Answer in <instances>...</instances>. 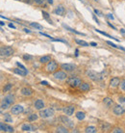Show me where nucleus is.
<instances>
[{
  "mask_svg": "<svg viewBox=\"0 0 125 133\" xmlns=\"http://www.w3.org/2000/svg\"><path fill=\"white\" fill-rule=\"evenodd\" d=\"M15 102V96L10 94L5 96V97L2 99L1 101V109H8L9 107H11V105Z\"/></svg>",
  "mask_w": 125,
  "mask_h": 133,
  "instance_id": "1",
  "label": "nucleus"
},
{
  "mask_svg": "<svg viewBox=\"0 0 125 133\" xmlns=\"http://www.w3.org/2000/svg\"><path fill=\"white\" fill-rule=\"evenodd\" d=\"M58 68H59L58 64L55 62V61L51 60L50 62H48L47 64H45L44 71H45L46 73H54L56 70H58Z\"/></svg>",
  "mask_w": 125,
  "mask_h": 133,
  "instance_id": "2",
  "label": "nucleus"
},
{
  "mask_svg": "<svg viewBox=\"0 0 125 133\" xmlns=\"http://www.w3.org/2000/svg\"><path fill=\"white\" fill-rule=\"evenodd\" d=\"M66 83L69 87L71 88H77L81 85L82 83V80L79 78V77H76V76H70L68 77L67 80H66Z\"/></svg>",
  "mask_w": 125,
  "mask_h": 133,
  "instance_id": "3",
  "label": "nucleus"
},
{
  "mask_svg": "<svg viewBox=\"0 0 125 133\" xmlns=\"http://www.w3.org/2000/svg\"><path fill=\"white\" fill-rule=\"evenodd\" d=\"M86 74H87V76L89 78H91L93 81H100V80H102L104 78L102 73H97V72H95L93 70H87Z\"/></svg>",
  "mask_w": 125,
  "mask_h": 133,
  "instance_id": "4",
  "label": "nucleus"
},
{
  "mask_svg": "<svg viewBox=\"0 0 125 133\" xmlns=\"http://www.w3.org/2000/svg\"><path fill=\"white\" fill-rule=\"evenodd\" d=\"M119 83H120V78L113 77L110 80V83H109V91H111L112 93H115V91L119 86Z\"/></svg>",
  "mask_w": 125,
  "mask_h": 133,
  "instance_id": "5",
  "label": "nucleus"
},
{
  "mask_svg": "<svg viewBox=\"0 0 125 133\" xmlns=\"http://www.w3.org/2000/svg\"><path fill=\"white\" fill-rule=\"evenodd\" d=\"M55 114L54 110L52 108H43V109H41L40 112H39V117L41 118V119H48V118H51L53 117Z\"/></svg>",
  "mask_w": 125,
  "mask_h": 133,
  "instance_id": "6",
  "label": "nucleus"
},
{
  "mask_svg": "<svg viewBox=\"0 0 125 133\" xmlns=\"http://www.w3.org/2000/svg\"><path fill=\"white\" fill-rule=\"evenodd\" d=\"M53 77L57 80H65L67 78V73L64 69L62 70H56L53 73Z\"/></svg>",
  "mask_w": 125,
  "mask_h": 133,
  "instance_id": "7",
  "label": "nucleus"
},
{
  "mask_svg": "<svg viewBox=\"0 0 125 133\" xmlns=\"http://www.w3.org/2000/svg\"><path fill=\"white\" fill-rule=\"evenodd\" d=\"M13 52H15V50H13V47L11 46H3L1 47V56L2 57H10L11 55L13 54Z\"/></svg>",
  "mask_w": 125,
  "mask_h": 133,
  "instance_id": "8",
  "label": "nucleus"
},
{
  "mask_svg": "<svg viewBox=\"0 0 125 133\" xmlns=\"http://www.w3.org/2000/svg\"><path fill=\"white\" fill-rule=\"evenodd\" d=\"M24 111V108L22 105H19V104H17V105H13L12 108H11V113L13 115H19L21 113H23Z\"/></svg>",
  "mask_w": 125,
  "mask_h": 133,
  "instance_id": "9",
  "label": "nucleus"
},
{
  "mask_svg": "<svg viewBox=\"0 0 125 133\" xmlns=\"http://www.w3.org/2000/svg\"><path fill=\"white\" fill-rule=\"evenodd\" d=\"M61 69H64L66 72H70V71H73L76 69V66L74 64H62Z\"/></svg>",
  "mask_w": 125,
  "mask_h": 133,
  "instance_id": "10",
  "label": "nucleus"
},
{
  "mask_svg": "<svg viewBox=\"0 0 125 133\" xmlns=\"http://www.w3.org/2000/svg\"><path fill=\"white\" fill-rule=\"evenodd\" d=\"M74 111H75V107L73 105H68V106H65V107L63 108V112L65 113V115H66L68 117L72 116Z\"/></svg>",
  "mask_w": 125,
  "mask_h": 133,
  "instance_id": "11",
  "label": "nucleus"
},
{
  "mask_svg": "<svg viewBox=\"0 0 125 133\" xmlns=\"http://www.w3.org/2000/svg\"><path fill=\"white\" fill-rule=\"evenodd\" d=\"M113 112L116 116H121V115L125 114V108L123 106H121V105H116L114 107V109H113Z\"/></svg>",
  "mask_w": 125,
  "mask_h": 133,
  "instance_id": "12",
  "label": "nucleus"
},
{
  "mask_svg": "<svg viewBox=\"0 0 125 133\" xmlns=\"http://www.w3.org/2000/svg\"><path fill=\"white\" fill-rule=\"evenodd\" d=\"M0 129H1L2 132H9V133L15 131V128L13 126L9 124H4V123H0Z\"/></svg>",
  "mask_w": 125,
  "mask_h": 133,
  "instance_id": "13",
  "label": "nucleus"
},
{
  "mask_svg": "<svg viewBox=\"0 0 125 133\" xmlns=\"http://www.w3.org/2000/svg\"><path fill=\"white\" fill-rule=\"evenodd\" d=\"M20 93L24 96H31L33 95V90L29 87H23L20 90Z\"/></svg>",
  "mask_w": 125,
  "mask_h": 133,
  "instance_id": "14",
  "label": "nucleus"
},
{
  "mask_svg": "<svg viewBox=\"0 0 125 133\" xmlns=\"http://www.w3.org/2000/svg\"><path fill=\"white\" fill-rule=\"evenodd\" d=\"M67 117H68V116H67ZM67 117H66V115L61 116V117H60V120H61V122L64 123L65 124L68 125L69 127H72V126H73V123H72V121H71L70 119H68Z\"/></svg>",
  "mask_w": 125,
  "mask_h": 133,
  "instance_id": "15",
  "label": "nucleus"
},
{
  "mask_svg": "<svg viewBox=\"0 0 125 133\" xmlns=\"http://www.w3.org/2000/svg\"><path fill=\"white\" fill-rule=\"evenodd\" d=\"M44 102H43V99H37L36 101H35V103H34V107H35V109H37V110H41V109H43L44 108Z\"/></svg>",
  "mask_w": 125,
  "mask_h": 133,
  "instance_id": "16",
  "label": "nucleus"
},
{
  "mask_svg": "<svg viewBox=\"0 0 125 133\" xmlns=\"http://www.w3.org/2000/svg\"><path fill=\"white\" fill-rule=\"evenodd\" d=\"M21 129H22V131H24V132H30V131H36V130H37V128H36L34 125L30 124H23L22 127H21Z\"/></svg>",
  "mask_w": 125,
  "mask_h": 133,
  "instance_id": "17",
  "label": "nucleus"
},
{
  "mask_svg": "<svg viewBox=\"0 0 125 133\" xmlns=\"http://www.w3.org/2000/svg\"><path fill=\"white\" fill-rule=\"evenodd\" d=\"M79 90H80L81 92H84V93L89 92V91L91 90V85H90L89 83H87V82L81 83V85L79 86Z\"/></svg>",
  "mask_w": 125,
  "mask_h": 133,
  "instance_id": "18",
  "label": "nucleus"
},
{
  "mask_svg": "<svg viewBox=\"0 0 125 133\" xmlns=\"http://www.w3.org/2000/svg\"><path fill=\"white\" fill-rule=\"evenodd\" d=\"M13 72L17 73V74H18V75H20V76H25V75H27V73H28L27 69H21L19 67L13 69Z\"/></svg>",
  "mask_w": 125,
  "mask_h": 133,
  "instance_id": "19",
  "label": "nucleus"
},
{
  "mask_svg": "<svg viewBox=\"0 0 125 133\" xmlns=\"http://www.w3.org/2000/svg\"><path fill=\"white\" fill-rule=\"evenodd\" d=\"M65 8L62 5H59L56 9L54 10V14H58V16H61V17L65 16Z\"/></svg>",
  "mask_w": 125,
  "mask_h": 133,
  "instance_id": "20",
  "label": "nucleus"
},
{
  "mask_svg": "<svg viewBox=\"0 0 125 133\" xmlns=\"http://www.w3.org/2000/svg\"><path fill=\"white\" fill-rule=\"evenodd\" d=\"M103 103L105 104V106L107 108H111V107L114 105V100L112 98H110V97H105L103 99Z\"/></svg>",
  "mask_w": 125,
  "mask_h": 133,
  "instance_id": "21",
  "label": "nucleus"
},
{
  "mask_svg": "<svg viewBox=\"0 0 125 133\" xmlns=\"http://www.w3.org/2000/svg\"><path fill=\"white\" fill-rule=\"evenodd\" d=\"M111 127H112V125H111L109 123H101L100 124V128H101V130L103 131V132H107L108 130H110L111 129Z\"/></svg>",
  "mask_w": 125,
  "mask_h": 133,
  "instance_id": "22",
  "label": "nucleus"
},
{
  "mask_svg": "<svg viewBox=\"0 0 125 133\" xmlns=\"http://www.w3.org/2000/svg\"><path fill=\"white\" fill-rule=\"evenodd\" d=\"M50 61H51V56L50 55L43 56V57H40V59H39V63L40 64H47Z\"/></svg>",
  "mask_w": 125,
  "mask_h": 133,
  "instance_id": "23",
  "label": "nucleus"
},
{
  "mask_svg": "<svg viewBox=\"0 0 125 133\" xmlns=\"http://www.w3.org/2000/svg\"><path fill=\"white\" fill-rule=\"evenodd\" d=\"M75 117L77 118V119H78L79 121H83V120H84L85 118H86V114H85L84 112H82V111H79V112L76 113Z\"/></svg>",
  "mask_w": 125,
  "mask_h": 133,
  "instance_id": "24",
  "label": "nucleus"
},
{
  "mask_svg": "<svg viewBox=\"0 0 125 133\" xmlns=\"http://www.w3.org/2000/svg\"><path fill=\"white\" fill-rule=\"evenodd\" d=\"M85 132L86 133H96L97 132V128L95 126H88L85 129Z\"/></svg>",
  "mask_w": 125,
  "mask_h": 133,
  "instance_id": "25",
  "label": "nucleus"
},
{
  "mask_svg": "<svg viewBox=\"0 0 125 133\" xmlns=\"http://www.w3.org/2000/svg\"><path fill=\"white\" fill-rule=\"evenodd\" d=\"M3 118H4L5 123H13V119H12V117H11L10 114H8V113L3 114Z\"/></svg>",
  "mask_w": 125,
  "mask_h": 133,
  "instance_id": "26",
  "label": "nucleus"
},
{
  "mask_svg": "<svg viewBox=\"0 0 125 133\" xmlns=\"http://www.w3.org/2000/svg\"><path fill=\"white\" fill-rule=\"evenodd\" d=\"M56 132H60V133H67V132H68V130H67V128H66V127L60 125V126H58V127L56 128Z\"/></svg>",
  "mask_w": 125,
  "mask_h": 133,
  "instance_id": "27",
  "label": "nucleus"
},
{
  "mask_svg": "<svg viewBox=\"0 0 125 133\" xmlns=\"http://www.w3.org/2000/svg\"><path fill=\"white\" fill-rule=\"evenodd\" d=\"M118 89H119V90H120L121 92L125 93V79H121V80H120V83H119Z\"/></svg>",
  "mask_w": 125,
  "mask_h": 133,
  "instance_id": "28",
  "label": "nucleus"
},
{
  "mask_svg": "<svg viewBox=\"0 0 125 133\" xmlns=\"http://www.w3.org/2000/svg\"><path fill=\"white\" fill-rule=\"evenodd\" d=\"M64 27H65V29H67V30H69L70 32H73V33H75V34H78V35L85 36V34H83V33H81V32H78V31H76V30H74V29H72V28H70V27H68V26H67V25H65V24H64Z\"/></svg>",
  "mask_w": 125,
  "mask_h": 133,
  "instance_id": "29",
  "label": "nucleus"
},
{
  "mask_svg": "<svg viewBox=\"0 0 125 133\" xmlns=\"http://www.w3.org/2000/svg\"><path fill=\"white\" fill-rule=\"evenodd\" d=\"M38 118H39L38 114H31L28 117V122H35L36 120H38Z\"/></svg>",
  "mask_w": 125,
  "mask_h": 133,
  "instance_id": "30",
  "label": "nucleus"
},
{
  "mask_svg": "<svg viewBox=\"0 0 125 133\" xmlns=\"http://www.w3.org/2000/svg\"><path fill=\"white\" fill-rule=\"evenodd\" d=\"M75 41H76V43L80 44V46H90V43H88L85 41H82V40H75Z\"/></svg>",
  "mask_w": 125,
  "mask_h": 133,
  "instance_id": "31",
  "label": "nucleus"
},
{
  "mask_svg": "<svg viewBox=\"0 0 125 133\" xmlns=\"http://www.w3.org/2000/svg\"><path fill=\"white\" fill-rule=\"evenodd\" d=\"M30 26H32V27H34L36 29H39V30H43V26H41L39 23H35V22H31L30 23Z\"/></svg>",
  "mask_w": 125,
  "mask_h": 133,
  "instance_id": "32",
  "label": "nucleus"
},
{
  "mask_svg": "<svg viewBox=\"0 0 125 133\" xmlns=\"http://www.w3.org/2000/svg\"><path fill=\"white\" fill-rule=\"evenodd\" d=\"M43 18H45L46 20H48V21H49V23H51V22H52V21L50 20V18H49V14H47L46 12H43Z\"/></svg>",
  "mask_w": 125,
  "mask_h": 133,
  "instance_id": "33",
  "label": "nucleus"
},
{
  "mask_svg": "<svg viewBox=\"0 0 125 133\" xmlns=\"http://www.w3.org/2000/svg\"><path fill=\"white\" fill-rule=\"evenodd\" d=\"M12 89V84H10V83H8L4 88H3V92H8V91H10Z\"/></svg>",
  "mask_w": 125,
  "mask_h": 133,
  "instance_id": "34",
  "label": "nucleus"
},
{
  "mask_svg": "<svg viewBox=\"0 0 125 133\" xmlns=\"http://www.w3.org/2000/svg\"><path fill=\"white\" fill-rule=\"evenodd\" d=\"M112 132L113 133H123V130L121 128H119V127H116V128H114L112 130Z\"/></svg>",
  "mask_w": 125,
  "mask_h": 133,
  "instance_id": "35",
  "label": "nucleus"
},
{
  "mask_svg": "<svg viewBox=\"0 0 125 133\" xmlns=\"http://www.w3.org/2000/svg\"><path fill=\"white\" fill-rule=\"evenodd\" d=\"M35 1V3L37 4V5H43L44 4V0H34Z\"/></svg>",
  "mask_w": 125,
  "mask_h": 133,
  "instance_id": "36",
  "label": "nucleus"
},
{
  "mask_svg": "<svg viewBox=\"0 0 125 133\" xmlns=\"http://www.w3.org/2000/svg\"><path fill=\"white\" fill-rule=\"evenodd\" d=\"M96 31L98 32V33H100V34H102V35H104V36H106V37H108V38H113V37H111L109 34H107V33H105V32H103V31H100V30H97L96 29Z\"/></svg>",
  "mask_w": 125,
  "mask_h": 133,
  "instance_id": "37",
  "label": "nucleus"
},
{
  "mask_svg": "<svg viewBox=\"0 0 125 133\" xmlns=\"http://www.w3.org/2000/svg\"><path fill=\"white\" fill-rule=\"evenodd\" d=\"M107 43H108V44H110V46H113V47H115V48H117V47H118V46H116V44H115V43H113L112 41H107Z\"/></svg>",
  "mask_w": 125,
  "mask_h": 133,
  "instance_id": "38",
  "label": "nucleus"
},
{
  "mask_svg": "<svg viewBox=\"0 0 125 133\" xmlns=\"http://www.w3.org/2000/svg\"><path fill=\"white\" fill-rule=\"evenodd\" d=\"M118 101H119L120 103H122V104H125V96H120V97L118 98Z\"/></svg>",
  "mask_w": 125,
  "mask_h": 133,
  "instance_id": "39",
  "label": "nucleus"
},
{
  "mask_svg": "<svg viewBox=\"0 0 125 133\" xmlns=\"http://www.w3.org/2000/svg\"><path fill=\"white\" fill-rule=\"evenodd\" d=\"M94 13H95L96 14H98L99 17H102V16H103V14H101V13H100L98 10H97V9H94Z\"/></svg>",
  "mask_w": 125,
  "mask_h": 133,
  "instance_id": "40",
  "label": "nucleus"
},
{
  "mask_svg": "<svg viewBox=\"0 0 125 133\" xmlns=\"http://www.w3.org/2000/svg\"><path fill=\"white\" fill-rule=\"evenodd\" d=\"M107 17H108L110 19H112V20H114V19H115V17L113 16L112 14H108V16H107Z\"/></svg>",
  "mask_w": 125,
  "mask_h": 133,
  "instance_id": "41",
  "label": "nucleus"
},
{
  "mask_svg": "<svg viewBox=\"0 0 125 133\" xmlns=\"http://www.w3.org/2000/svg\"><path fill=\"white\" fill-rule=\"evenodd\" d=\"M23 59H24V60H29V59H31V56L30 55H24Z\"/></svg>",
  "mask_w": 125,
  "mask_h": 133,
  "instance_id": "42",
  "label": "nucleus"
},
{
  "mask_svg": "<svg viewBox=\"0 0 125 133\" xmlns=\"http://www.w3.org/2000/svg\"><path fill=\"white\" fill-rule=\"evenodd\" d=\"M17 66H18V67H19V68H21V69H25V67H24V66H23V65H21V64H20V63H18V62H17Z\"/></svg>",
  "mask_w": 125,
  "mask_h": 133,
  "instance_id": "43",
  "label": "nucleus"
},
{
  "mask_svg": "<svg viewBox=\"0 0 125 133\" xmlns=\"http://www.w3.org/2000/svg\"><path fill=\"white\" fill-rule=\"evenodd\" d=\"M9 27H10V28H13V29H16V26L13 25V23H10V24H9Z\"/></svg>",
  "mask_w": 125,
  "mask_h": 133,
  "instance_id": "44",
  "label": "nucleus"
},
{
  "mask_svg": "<svg viewBox=\"0 0 125 133\" xmlns=\"http://www.w3.org/2000/svg\"><path fill=\"white\" fill-rule=\"evenodd\" d=\"M108 24H109V26H110V27H112V28L114 29V30H116V27H115V26H114L113 24H111L110 22H108Z\"/></svg>",
  "mask_w": 125,
  "mask_h": 133,
  "instance_id": "45",
  "label": "nucleus"
},
{
  "mask_svg": "<svg viewBox=\"0 0 125 133\" xmlns=\"http://www.w3.org/2000/svg\"><path fill=\"white\" fill-rule=\"evenodd\" d=\"M90 46H97V43H96V42H91V43H90Z\"/></svg>",
  "mask_w": 125,
  "mask_h": 133,
  "instance_id": "46",
  "label": "nucleus"
},
{
  "mask_svg": "<svg viewBox=\"0 0 125 133\" xmlns=\"http://www.w3.org/2000/svg\"><path fill=\"white\" fill-rule=\"evenodd\" d=\"M41 84H43V85H45V86L48 85V83H47L46 81H41Z\"/></svg>",
  "mask_w": 125,
  "mask_h": 133,
  "instance_id": "47",
  "label": "nucleus"
},
{
  "mask_svg": "<svg viewBox=\"0 0 125 133\" xmlns=\"http://www.w3.org/2000/svg\"><path fill=\"white\" fill-rule=\"evenodd\" d=\"M24 31H25L26 33H31V31H30V30H28V29H26V28L24 29Z\"/></svg>",
  "mask_w": 125,
  "mask_h": 133,
  "instance_id": "48",
  "label": "nucleus"
},
{
  "mask_svg": "<svg viewBox=\"0 0 125 133\" xmlns=\"http://www.w3.org/2000/svg\"><path fill=\"white\" fill-rule=\"evenodd\" d=\"M117 48H118V49H121V50H123V51H125V48H124V47H122V46H118Z\"/></svg>",
  "mask_w": 125,
  "mask_h": 133,
  "instance_id": "49",
  "label": "nucleus"
},
{
  "mask_svg": "<svg viewBox=\"0 0 125 133\" xmlns=\"http://www.w3.org/2000/svg\"><path fill=\"white\" fill-rule=\"evenodd\" d=\"M120 31H121V33H122V34H124V33H125V30H124V29H120Z\"/></svg>",
  "mask_w": 125,
  "mask_h": 133,
  "instance_id": "50",
  "label": "nucleus"
},
{
  "mask_svg": "<svg viewBox=\"0 0 125 133\" xmlns=\"http://www.w3.org/2000/svg\"><path fill=\"white\" fill-rule=\"evenodd\" d=\"M75 52H76V53H75V55H76V56H78V52H79V50H78V49H76V50H75Z\"/></svg>",
  "mask_w": 125,
  "mask_h": 133,
  "instance_id": "51",
  "label": "nucleus"
},
{
  "mask_svg": "<svg viewBox=\"0 0 125 133\" xmlns=\"http://www.w3.org/2000/svg\"><path fill=\"white\" fill-rule=\"evenodd\" d=\"M48 2L49 4H53V0H48Z\"/></svg>",
  "mask_w": 125,
  "mask_h": 133,
  "instance_id": "52",
  "label": "nucleus"
},
{
  "mask_svg": "<svg viewBox=\"0 0 125 133\" xmlns=\"http://www.w3.org/2000/svg\"><path fill=\"white\" fill-rule=\"evenodd\" d=\"M0 24H1V26H3V25H4V24H5V23H4V22H3V21H0Z\"/></svg>",
  "mask_w": 125,
  "mask_h": 133,
  "instance_id": "53",
  "label": "nucleus"
},
{
  "mask_svg": "<svg viewBox=\"0 0 125 133\" xmlns=\"http://www.w3.org/2000/svg\"><path fill=\"white\" fill-rule=\"evenodd\" d=\"M17 1H19V0H17Z\"/></svg>",
  "mask_w": 125,
  "mask_h": 133,
  "instance_id": "54",
  "label": "nucleus"
}]
</instances>
